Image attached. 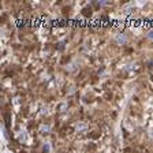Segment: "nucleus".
<instances>
[{
    "label": "nucleus",
    "instance_id": "f257e3e1",
    "mask_svg": "<svg viewBox=\"0 0 153 153\" xmlns=\"http://www.w3.org/2000/svg\"><path fill=\"white\" fill-rule=\"evenodd\" d=\"M152 138H153V131H152Z\"/></svg>",
    "mask_w": 153,
    "mask_h": 153
}]
</instances>
